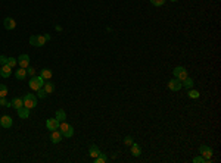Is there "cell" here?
<instances>
[{"label": "cell", "mask_w": 221, "mask_h": 163, "mask_svg": "<svg viewBox=\"0 0 221 163\" xmlns=\"http://www.w3.org/2000/svg\"><path fill=\"white\" fill-rule=\"evenodd\" d=\"M173 73H174V78H177L178 81H184V79L189 77L186 68H183V66H177L176 69L173 71Z\"/></svg>", "instance_id": "4"}, {"label": "cell", "mask_w": 221, "mask_h": 163, "mask_svg": "<svg viewBox=\"0 0 221 163\" xmlns=\"http://www.w3.org/2000/svg\"><path fill=\"white\" fill-rule=\"evenodd\" d=\"M189 97H192V99H198V97H199V91L190 90V91H189Z\"/></svg>", "instance_id": "27"}, {"label": "cell", "mask_w": 221, "mask_h": 163, "mask_svg": "<svg viewBox=\"0 0 221 163\" xmlns=\"http://www.w3.org/2000/svg\"><path fill=\"white\" fill-rule=\"evenodd\" d=\"M11 103H12V107H13V109H16V110L19 109V107L24 106V100H22V99H19V97H15V99H13Z\"/></svg>", "instance_id": "16"}, {"label": "cell", "mask_w": 221, "mask_h": 163, "mask_svg": "<svg viewBox=\"0 0 221 163\" xmlns=\"http://www.w3.org/2000/svg\"><path fill=\"white\" fill-rule=\"evenodd\" d=\"M124 144H125V146H131V144H133V138H131V137H125V138H124Z\"/></svg>", "instance_id": "31"}, {"label": "cell", "mask_w": 221, "mask_h": 163, "mask_svg": "<svg viewBox=\"0 0 221 163\" xmlns=\"http://www.w3.org/2000/svg\"><path fill=\"white\" fill-rule=\"evenodd\" d=\"M150 3L153 6H156V7H159V6H162L165 3V0H150Z\"/></svg>", "instance_id": "26"}, {"label": "cell", "mask_w": 221, "mask_h": 163, "mask_svg": "<svg viewBox=\"0 0 221 163\" xmlns=\"http://www.w3.org/2000/svg\"><path fill=\"white\" fill-rule=\"evenodd\" d=\"M56 119L59 121V122H63V121L67 119V113H65L63 109H58L56 110Z\"/></svg>", "instance_id": "19"}, {"label": "cell", "mask_w": 221, "mask_h": 163, "mask_svg": "<svg viewBox=\"0 0 221 163\" xmlns=\"http://www.w3.org/2000/svg\"><path fill=\"white\" fill-rule=\"evenodd\" d=\"M62 132L61 131H58V130H55V131H52V134H50V141L53 143V144H58V143H61L62 141Z\"/></svg>", "instance_id": "9"}, {"label": "cell", "mask_w": 221, "mask_h": 163, "mask_svg": "<svg viewBox=\"0 0 221 163\" xmlns=\"http://www.w3.org/2000/svg\"><path fill=\"white\" fill-rule=\"evenodd\" d=\"M168 88H170L171 91H180L183 88L182 81H178L177 78H173L171 81H168Z\"/></svg>", "instance_id": "6"}, {"label": "cell", "mask_w": 221, "mask_h": 163, "mask_svg": "<svg viewBox=\"0 0 221 163\" xmlns=\"http://www.w3.org/2000/svg\"><path fill=\"white\" fill-rule=\"evenodd\" d=\"M43 85H44V79L41 78V77H31L30 79V88L31 90H40V88H43Z\"/></svg>", "instance_id": "1"}, {"label": "cell", "mask_w": 221, "mask_h": 163, "mask_svg": "<svg viewBox=\"0 0 221 163\" xmlns=\"http://www.w3.org/2000/svg\"><path fill=\"white\" fill-rule=\"evenodd\" d=\"M3 25H5L6 29H13L16 27V22H15L13 18H6L5 21H3Z\"/></svg>", "instance_id": "12"}, {"label": "cell", "mask_w": 221, "mask_h": 163, "mask_svg": "<svg viewBox=\"0 0 221 163\" xmlns=\"http://www.w3.org/2000/svg\"><path fill=\"white\" fill-rule=\"evenodd\" d=\"M43 88H44V91L47 93V94H52V93L55 91V85H53V82L44 81V85H43Z\"/></svg>", "instance_id": "18"}, {"label": "cell", "mask_w": 221, "mask_h": 163, "mask_svg": "<svg viewBox=\"0 0 221 163\" xmlns=\"http://www.w3.org/2000/svg\"><path fill=\"white\" fill-rule=\"evenodd\" d=\"M46 35H37V47H43L46 44Z\"/></svg>", "instance_id": "21"}, {"label": "cell", "mask_w": 221, "mask_h": 163, "mask_svg": "<svg viewBox=\"0 0 221 163\" xmlns=\"http://www.w3.org/2000/svg\"><path fill=\"white\" fill-rule=\"evenodd\" d=\"M11 73H12V68L9 66L7 63L0 68V75H2L3 78H9V77H11Z\"/></svg>", "instance_id": "10"}, {"label": "cell", "mask_w": 221, "mask_h": 163, "mask_svg": "<svg viewBox=\"0 0 221 163\" xmlns=\"http://www.w3.org/2000/svg\"><path fill=\"white\" fill-rule=\"evenodd\" d=\"M171 2H177V0H171Z\"/></svg>", "instance_id": "33"}, {"label": "cell", "mask_w": 221, "mask_h": 163, "mask_svg": "<svg viewBox=\"0 0 221 163\" xmlns=\"http://www.w3.org/2000/svg\"><path fill=\"white\" fill-rule=\"evenodd\" d=\"M59 124H61V122H59L56 118H50V119H47V121H46V128L52 132V131H55V130L59 128Z\"/></svg>", "instance_id": "5"}, {"label": "cell", "mask_w": 221, "mask_h": 163, "mask_svg": "<svg viewBox=\"0 0 221 163\" xmlns=\"http://www.w3.org/2000/svg\"><path fill=\"white\" fill-rule=\"evenodd\" d=\"M7 65L11 68H13L15 65H18V60L15 59V57H7Z\"/></svg>", "instance_id": "24"}, {"label": "cell", "mask_w": 221, "mask_h": 163, "mask_svg": "<svg viewBox=\"0 0 221 163\" xmlns=\"http://www.w3.org/2000/svg\"><path fill=\"white\" fill-rule=\"evenodd\" d=\"M131 154H133L134 157L140 156V154H142V147L139 146V144H136V143H133V144H131Z\"/></svg>", "instance_id": "13"}, {"label": "cell", "mask_w": 221, "mask_h": 163, "mask_svg": "<svg viewBox=\"0 0 221 163\" xmlns=\"http://www.w3.org/2000/svg\"><path fill=\"white\" fill-rule=\"evenodd\" d=\"M182 85L184 87V88H187V90H189V88H192L193 85H195V82H193L192 78H189V77H187L184 81H182Z\"/></svg>", "instance_id": "20"}, {"label": "cell", "mask_w": 221, "mask_h": 163, "mask_svg": "<svg viewBox=\"0 0 221 163\" xmlns=\"http://www.w3.org/2000/svg\"><path fill=\"white\" fill-rule=\"evenodd\" d=\"M89 153H90L91 157L94 159V157H97V156L100 154V150H99V147H97L96 144H91L90 148H89Z\"/></svg>", "instance_id": "14"}, {"label": "cell", "mask_w": 221, "mask_h": 163, "mask_svg": "<svg viewBox=\"0 0 221 163\" xmlns=\"http://www.w3.org/2000/svg\"><path fill=\"white\" fill-rule=\"evenodd\" d=\"M52 75H53V73H52V71H50V69H47V68L41 69V73H40V77L44 79V81H49V79L52 78Z\"/></svg>", "instance_id": "15"}, {"label": "cell", "mask_w": 221, "mask_h": 163, "mask_svg": "<svg viewBox=\"0 0 221 163\" xmlns=\"http://www.w3.org/2000/svg\"><path fill=\"white\" fill-rule=\"evenodd\" d=\"M25 77H27V69H24V68H19L15 72V78L16 79H25Z\"/></svg>", "instance_id": "17"}, {"label": "cell", "mask_w": 221, "mask_h": 163, "mask_svg": "<svg viewBox=\"0 0 221 163\" xmlns=\"http://www.w3.org/2000/svg\"><path fill=\"white\" fill-rule=\"evenodd\" d=\"M46 96H47V93L44 91V88H40V90H37V97H39V99H44Z\"/></svg>", "instance_id": "25"}, {"label": "cell", "mask_w": 221, "mask_h": 163, "mask_svg": "<svg viewBox=\"0 0 221 163\" xmlns=\"http://www.w3.org/2000/svg\"><path fill=\"white\" fill-rule=\"evenodd\" d=\"M30 44L37 47V35H31V37H30Z\"/></svg>", "instance_id": "28"}, {"label": "cell", "mask_w": 221, "mask_h": 163, "mask_svg": "<svg viewBox=\"0 0 221 163\" xmlns=\"http://www.w3.org/2000/svg\"><path fill=\"white\" fill-rule=\"evenodd\" d=\"M22 100H24V106L28 107L30 110L37 106V97H35L34 94H25Z\"/></svg>", "instance_id": "2"}, {"label": "cell", "mask_w": 221, "mask_h": 163, "mask_svg": "<svg viewBox=\"0 0 221 163\" xmlns=\"http://www.w3.org/2000/svg\"><path fill=\"white\" fill-rule=\"evenodd\" d=\"M204 162H206L202 156H198V157H195L193 159V163H204Z\"/></svg>", "instance_id": "30"}, {"label": "cell", "mask_w": 221, "mask_h": 163, "mask_svg": "<svg viewBox=\"0 0 221 163\" xmlns=\"http://www.w3.org/2000/svg\"><path fill=\"white\" fill-rule=\"evenodd\" d=\"M199 153H200V156L206 160V163H209L211 160H212V154H214V152H212V148L208 146H200V148H199Z\"/></svg>", "instance_id": "3"}, {"label": "cell", "mask_w": 221, "mask_h": 163, "mask_svg": "<svg viewBox=\"0 0 221 163\" xmlns=\"http://www.w3.org/2000/svg\"><path fill=\"white\" fill-rule=\"evenodd\" d=\"M18 116H19V118H22V119L30 118V109L28 107H25V106L19 107V109H18Z\"/></svg>", "instance_id": "11"}, {"label": "cell", "mask_w": 221, "mask_h": 163, "mask_svg": "<svg viewBox=\"0 0 221 163\" xmlns=\"http://www.w3.org/2000/svg\"><path fill=\"white\" fill-rule=\"evenodd\" d=\"M27 75H31V77H34V75H35V69H34V68H31V66L27 68Z\"/></svg>", "instance_id": "29"}, {"label": "cell", "mask_w": 221, "mask_h": 163, "mask_svg": "<svg viewBox=\"0 0 221 163\" xmlns=\"http://www.w3.org/2000/svg\"><path fill=\"white\" fill-rule=\"evenodd\" d=\"M18 65L24 69H27L30 66V56L28 55H21V56L18 57Z\"/></svg>", "instance_id": "7"}, {"label": "cell", "mask_w": 221, "mask_h": 163, "mask_svg": "<svg viewBox=\"0 0 221 163\" xmlns=\"http://www.w3.org/2000/svg\"><path fill=\"white\" fill-rule=\"evenodd\" d=\"M105 162H106V156L103 153H100L97 157H94V163H105Z\"/></svg>", "instance_id": "22"}, {"label": "cell", "mask_w": 221, "mask_h": 163, "mask_svg": "<svg viewBox=\"0 0 221 163\" xmlns=\"http://www.w3.org/2000/svg\"><path fill=\"white\" fill-rule=\"evenodd\" d=\"M7 96V87L5 84H0V97H6Z\"/></svg>", "instance_id": "23"}, {"label": "cell", "mask_w": 221, "mask_h": 163, "mask_svg": "<svg viewBox=\"0 0 221 163\" xmlns=\"http://www.w3.org/2000/svg\"><path fill=\"white\" fill-rule=\"evenodd\" d=\"M7 63V57L3 56V55H0V65L3 66V65H6Z\"/></svg>", "instance_id": "32"}, {"label": "cell", "mask_w": 221, "mask_h": 163, "mask_svg": "<svg viewBox=\"0 0 221 163\" xmlns=\"http://www.w3.org/2000/svg\"><path fill=\"white\" fill-rule=\"evenodd\" d=\"M12 124H13V121H12V116H9V115H5V116L0 118V126H3V128H11Z\"/></svg>", "instance_id": "8"}]
</instances>
